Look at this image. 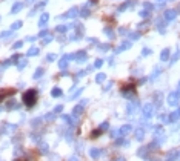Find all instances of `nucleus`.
Wrapping results in <instances>:
<instances>
[{"mask_svg": "<svg viewBox=\"0 0 180 161\" xmlns=\"http://www.w3.org/2000/svg\"><path fill=\"white\" fill-rule=\"evenodd\" d=\"M37 101V91L36 89H29L23 94V104H26L28 108H33Z\"/></svg>", "mask_w": 180, "mask_h": 161, "instance_id": "nucleus-1", "label": "nucleus"}, {"mask_svg": "<svg viewBox=\"0 0 180 161\" xmlns=\"http://www.w3.org/2000/svg\"><path fill=\"white\" fill-rule=\"evenodd\" d=\"M86 103H88V100H82L79 104H76L74 106V109H72V117L74 118H80L82 117V114H83V109H85V106H86Z\"/></svg>", "mask_w": 180, "mask_h": 161, "instance_id": "nucleus-2", "label": "nucleus"}, {"mask_svg": "<svg viewBox=\"0 0 180 161\" xmlns=\"http://www.w3.org/2000/svg\"><path fill=\"white\" fill-rule=\"evenodd\" d=\"M142 115H143L145 120H149V118L154 115V104H151V103L143 104V108H142Z\"/></svg>", "mask_w": 180, "mask_h": 161, "instance_id": "nucleus-3", "label": "nucleus"}, {"mask_svg": "<svg viewBox=\"0 0 180 161\" xmlns=\"http://www.w3.org/2000/svg\"><path fill=\"white\" fill-rule=\"evenodd\" d=\"M179 100H180L179 92H171V94H168V97H166V103H168L169 106H177V104H179Z\"/></svg>", "mask_w": 180, "mask_h": 161, "instance_id": "nucleus-4", "label": "nucleus"}, {"mask_svg": "<svg viewBox=\"0 0 180 161\" xmlns=\"http://www.w3.org/2000/svg\"><path fill=\"white\" fill-rule=\"evenodd\" d=\"M62 120L69 124V127H76L79 124V118H74L72 115H62Z\"/></svg>", "mask_w": 180, "mask_h": 161, "instance_id": "nucleus-5", "label": "nucleus"}, {"mask_svg": "<svg viewBox=\"0 0 180 161\" xmlns=\"http://www.w3.org/2000/svg\"><path fill=\"white\" fill-rule=\"evenodd\" d=\"M102 154H103V150H102V149H97V147H91V149H90V157L92 158V160L100 158V157H102Z\"/></svg>", "mask_w": 180, "mask_h": 161, "instance_id": "nucleus-6", "label": "nucleus"}, {"mask_svg": "<svg viewBox=\"0 0 180 161\" xmlns=\"http://www.w3.org/2000/svg\"><path fill=\"white\" fill-rule=\"evenodd\" d=\"M152 133H154L156 138H162V137H165V130H163L162 126H154V127H152Z\"/></svg>", "mask_w": 180, "mask_h": 161, "instance_id": "nucleus-7", "label": "nucleus"}, {"mask_svg": "<svg viewBox=\"0 0 180 161\" xmlns=\"http://www.w3.org/2000/svg\"><path fill=\"white\" fill-rule=\"evenodd\" d=\"M134 137L137 141H143V138H145V129L143 127H137L134 132Z\"/></svg>", "mask_w": 180, "mask_h": 161, "instance_id": "nucleus-8", "label": "nucleus"}, {"mask_svg": "<svg viewBox=\"0 0 180 161\" xmlns=\"http://www.w3.org/2000/svg\"><path fill=\"white\" fill-rule=\"evenodd\" d=\"M137 106H138V101H133V103H130V104L126 106V112H128V115H134L135 111H137Z\"/></svg>", "mask_w": 180, "mask_h": 161, "instance_id": "nucleus-9", "label": "nucleus"}, {"mask_svg": "<svg viewBox=\"0 0 180 161\" xmlns=\"http://www.w3.org/2000/svg\"><path fill=\"white\" fill-rule=\"evenodd\" d=\"M39 152H40L42 155H48V154H49V146H48L46 141H40V144H39Z\"/></svg>", "mask_w": 180, "mask_h": 161, "instance_id": "nucleus-10", "label": "nucleus"}, {"mask_svg": "<svg viewBox=\"0 0 180 161\" xmlns=\"http://www.w3.org/2000/svg\"><path fill=\"white\" fill-rule=\"evenodd\" d=\"M131 129H133V126H131V124H123V126L119 129V132H120V137H126V135L131 132Z\"/></svg>", "mask_w": 180, "mask_h": 161, "instance_id": "nucleus-11", "label": "nucleus"}, {"mask_svg": "<svg viewBox=\"0 0 180 161\" xmlns=\"http://www.w3.org/2000/svg\"><path fill=\"white\" fill-rule=\"evenodd\" d=\"M122 95L126 97V98H131V97L134 95V87H133V86H131V87H130V86H128V87H123V89H122Z\"/></svg>", "mask_w": 180, "mask_h": 161, "instance_id": "nucleus-12", "label": "nucleus"}, {"mask_svg": "<svg viewBox=\"0 0 180 161\" xmlns=\"http://www.w3.org/2000/svg\"><path fill=\"white\" fill-rule=\"evenodd\" d=\"M148 150H149V147L148 146H143V147H140L138 150H137V155L140 157V158H148Z\"/></svg>", "mask_w": 180, "mask_h": 161, "instance_id": "nucleus-13", "label": "nucleus"}, {"mask_svg": "<svg viewBox=\"0 0 180 161\" xmlns=\"http://www.w3.org/2000/svg\"><path fill=\"white\" fill-rule=\"evenodd\" d=\"M20 106H19V103L15 101V100H9L8 103H6V109L8 111H12V109H19Z\"/></svg>", "mask_w": 180, "mask_h": 161, "instance_id": "nucleus-14", "label": "nucleus"}, {"mask_svg": "<svg viewBox=\"0 0 180 161\" xmlns=\"http://www.w3.org/2000/svg\"><path fill=\"white\" fill-rule=\"evenodd\" d=\"M176 15H177V12H176V11H173V9H168V11L165 12V17H166V20H168V22L174 20V19H176Z\"/></svg>", "mask_w": 180, "mask_h": 161, "instance_id": "nucleus-15", "label": "nucleus"}, {"mask_svg": "<svg viewBox=\"0 0 180 161\" xmlns=\"http://www.w3.org/2000/svg\"><path fill=\"white\" fill-rule=\"evenodd\" d=\"M65 138H66V141H68V143H72V141H74V132H72V127H69V129L66 130Z\"/></svg>", "mask_w": 180, "mask_h": 161, "instance_id": "nucleus-16", "label": "nucleus"}, {"mask_svg": "<svg viewBox=\"0 0 180 161\" xmlns=\"http://www.w3.org/2000/svg\"><path fill=\"white\" fill-rule=\"evenodd\" d=\"M128 144H130V143H128L123 137H117V138H116V146H128Z\"/></svg>", "mask_w": 180, "mask_h": 161, "instance_id": "nucleus-17", "label": "nucleus"}, {"mask_svg": "<svg viewBox=\"0 0 180 161\" xmlns=\"http://www.w3.org/2000/svg\"><path fill=\"white\" fill-rule=\"evenodd\" d=\"M22 8H23V3H22V2H17V3H14V6H12L11 12H12V14H15V12H19Z\"/></svg>", "mask_w": 180, "mask_h": 161, "instance_id": "nucleus-18", "label": "nucleus"}, {"mask_svg": "<svg viewBox=\"0 0 180 161\" xmlns=\"http://www.w3.org/2000/svg\"><path fill=\"white\" fill-rule=\"evenodd\" d=\"M51 95H52L54 98H59V97H62V89H60V87H52V91H51Z\"/></svg>", "mask_w": 180, "mask_h": 161, "instance_id": "nucleus-19", "label": "nucleus"}, {"mask_svg": "<svg viewBox=\"0 0 180 161\" xmlns=\"http://www.w3.org/2000/svg\"><path fill=\"white\" fill-rule=\"evenodd\" d=\"M131 46V43L130 41H123V44H120L117 49H116V52H122V51H125V49H128Z\"/></svg>", "mask_w": 180, "mask_h": 161, "instance_id": "nucleus-20", "label": "nucleus"}, {"mask_svg": "<svg viewBox=\"0 0 180 161\" xmlns=\"http://www.w3.org/2000/svg\"><path fill=\"white\" fill-rule=\"evenodd\" d=\"M43 120L49 121V123H51V121H54V120H55V114H54V112H48L45 117H43Z\"/></svg>", "mask_w": 180, "mask_h": 161, "instance_id": "nucleus-21", "label": "nucleus"}, {"mask_svg": "<svg viewBox=\"0 0 180 161\" xmlns=\"http://www.w3.org/2000/svg\"><path fill=\"white\" fill-rule=\"evenodd\" d=\"M160 58H162V61H166V60L169 58V49H163V51H162Z\"/></svg>", "mask_w": 180, "mask_h": 161, "instance_id": "nucleus-22", "label": "nucleus"}, {"mask_svg": "<svg viewBox=\"0 0 180 161\" xmlns=\"http://www.w3.org/2000/svg\"><path fill=\"white\" fill-rule=\"evenodd\" d=\"M59 68H60V69H66V68H68V58H66V57L62 58V60L59 61Z\"/></svg>", "mask_w": 180, "mask_h": 161, "instance_id": "nucleus-23", "label": "nucleus"}, {"mask_svg": "<svg viewBox=\"0 0 180 161\" xmlns=\"http://www.w3.org/2000/svg\"><path fill=\"white\" fill-rule=\"evenodd\" d=\"M48 19H49V15H48V14H43V15L40 17V20H39V26H43V25H46Z\"/></svg>", "mask_w": 180, "mask_h": 161, "instance_id": "nucleus-24", "label": "nucleus"}, {"mask_svg": "<svg viewBox=\"0 0 180 161\" xmlns=\"http://www.w3.org/2000/svg\"><path fill=\"white\" fill-rule=\"evenodd\" d=\"M37 54H39V48H36V46H34V48H31V49L28 51V54H26V55L34 57V55H37Z\"/></svg>", "mask_w": 180, "mask_h": 161, "instance_id": "nucleus-25", "label": "nucleus"}, {"mask_svg": "<svg viewBox=\"0 0 180 161\" xmlns=\"http://www.w3.org/2000/svg\"><path fill=\"white\" fill-rule=\"evenodd\" d=\"M166 160H169V161L177 160V152H176V150H171V152L168 154V158H166Z\"/></svg>", "mask_w": 180, "mask_h": 161, "instance_id": "nucleus-26", "label": "nucleus"}, {"mask_svg": "<svg viewBox=\"0 0 180 161\" xmlns=\"http://www.w3.org/2000/svg\"><path fill=\"white\" fill-rule=\"evenodd\" d=\"M43 72H45V69H43V68H39V69L36 71V74H34V78H36V80L40 78V77L43 75Z\"/></svg>", "mask_w": 180, "mask_h": 161, "instance_id": "nucleus-27", "label": "nucleus"}, {"mask_svg": "<svg viewBox=\"0 0 180 161\" xmlns=\"http://www.w3.org/2000/svg\"><path fill=\"white\" fill-rule=\"evenodd\" d=\"M154 100H156L157 106H162V94H160V92H157V94L154 95Z\"/></svg>", "mask_w": 180, "mask_h": 161, "instance_id": "nucleus-28", "label": "nucleus"}, {"mask_svg": "<svg viewBox=\"0 0 180 161\" xmlns=\"http://www.w3.org/2000/svg\"><path fill=\"white\" fill-rule=\"evenodd\" d=\"M105 80H106V74H97V77H95L97 83H103Z\"/></svg>", "mask_w": 180, "mask_h": 161, "instance_id": "nucleus-29", "label": "nucleus"}, {"mask_svg": "<svg viewBox=\"0 0 180 161\" xmlns=\"http://www.w3.org/2000/svg\"><path fill=\"white\" fill-rule=\"evenodd\" d=\"M108 127H109V123L108 121H103L100 126H99V129L102 130V132H105V130H108Z\"/></svg>", "mask_w": 180, "mask_h": 161, "instance_id": "nucleus-30", "label": "nucleus"}, {"mask_svg": "<svg viewBox=\"0 0 180 161\" xmlns=\"http://www.w3.org/2000/svg\"><path fill=\"white\" fill-rule=\"evenodd\" d=\"M82 92H83V87H82V89H77V91H76V92H74V94L69 97V100H74V98H77V97H79Z\"/></svg>", "mask_w": 180, "mask_h": 161, "instance_id": "nucleus-31", "label": "nucleus"}, {"mask_svg": "<svg viewBox=\"0 0 180 161\" xmlns=\"http://www.w3.org/2000/svg\"><path fill=\"white\" fill-rule=\"evenodd\" d=\"M159 118H160V121H162V123H165V124H169V117H168L166 114H163V115H160Z\"/></svg>", "mask_w": 180, "mask_h": 161, "instance_id": "nucleus-32", "label": "nucleus"}, {"mask_svg": "<svg viewBox=\"0 0 180 161\" xmlns=\"http://www.w3.org/2000/svg\"><path fill=\"white\" fill-rule=\"evenodd\" d=\"M42 121H43V118H40V117H39V118H36V120L31 121V126H33V127H37V126H39Z\"/></svg>", "mask_w": 180, "mask_h": 161, "instance_id": "nucleus-33", "label": "nucleus"}, {"mask_svg": "<svg viewBox=\"0 0 180 161\" xmlns=\"http://www.w3.org/2000/svg\"><path fill=\"white\" fill-rule=\"evenodd\" d=\"M26 65H28V60H26V58H23V60H20V61H19V65H17V66H19V69H23Z\"/></svg>", "mask_w": 180, "mask_h": 161, "instance_id": "nucleus-34", "label": "nucleus"}, {"mask_svg": "<svg viewBox=\"0 0 180 161\" xmlns=\"http://www.w3.org/2000/svg\"><path fill=\"white\" fill-rule=\"evenodd\" d=\"M160 72H162V69H160V68H157V69H154V72L151 74V80H154V78H156V77H157V75L160 74Z\"/></svg>", "mask_w": 180, "mask_h": 161, "instance_id": "nucleus-35", "label": "nucleus"}, {"mask_svg": "<svg viewBox=\"0 0 180 161\" xmlns=\"http://www.w3.org/2000/svg\"><path fill=\"white\" fill-rule=\"evenodd\" d=\"M168 117H169V123H174V121H177V120H179V118H177V114H176V112L169 114Z\"/></svg>", "mask_w": 180, "mask_h": 161, "instance_id": "nucleus-36", "label": "nucleus"}, {"mask_svg": "<svg viewBox=\"0 0 180 161\" xmlns=\"http://www.w3.org/2000/svg\"><path fill=\"white\" fill-rule=\"evenodd\" d=\"M19 28H22V22H15V23H12V26H11V31H14V29H19Z\"/></svg>", "mask_w": 180, "mask_h": 161, "instance_id": "nucleus-37", "label": "nucleus"}, {"mask_svg": "<svg viewBox=\"0 0 180 161\" xmlns=\"http://www.w3.org/2000/svg\"><path fill=\"white\" fill-rule=\"evenodd\" d=\"M62 111H63V104H59V106H55V108H54V111H52V112H54V114H60Z\"/></svg>", "mask_w": 180, "mask_h": 161, "instance_id": "nucleus-38", "label": "nucleus"}, {"mask_svg": "<svg viewBox=\"0 0 180 161\" xmlns=\"http://www.w3.org/2000/svg\"><path fill=\"white\" fill-rule=\"evenodd\" d=\"M100 135H102V130H100V129L92 130V133H91V137H92V138H97V137H100Z\"/></svg>", "mask_w": 180, "mask_h": 161, "instance_id": "nucleus-39", "label": "nucleus"}, {"mask_svg": "<svg viewBox=\"0 0 180 161\" xmlns=\"http://www.w3.org/2000/svg\"><path fill=\"white\" fill-rule=\"evenodd\" d=\"M111 137H112V138H117V137H120V132H119V129H114V130H111Z\"/></svg>", "mask_w": 180, "mask_h": 161, "instance_id": "nucleus-40", "label": "nucleus"}, {"mask_svg": "<svg viewBox=\"0 0 180 161\" xmlns=\"http://www.w3.org/2000/svg\"><path fill=\"white\" fill-rule=\"evenodd\" d=\"M31 140H34V141H42L39 133H31Z\"/></svg>", "mask_w": 180, "mask_h": 161, "instance_id": "nucleus-41", "label": "nucleus"}, {"mask_svg": "<svg viewBox=\"0 0 180 161\" xmlns=\"http://www.w3.org/2000/svg\"><path fill=\"white\" fill-rule=\"evenodd\" d=\"M66 29H68L66 26H57V28H55V31H59V32H62V34L66 32Z\"/></svg>", "mask_w": 180, "mask_h": 161, "instance_id": "nucleus-42", "label": "nucleus"}, {"mask_svg": "<svg viewBox=\"0 0 180 161\" xmlns=\"http://www.w3.org/2000/svg\"><path fill=\"white\" fill-rule=\"evenodd\" d=\"M105 34H106L109 39H112V37H114V34H112V31H111L109 28H108V29H105Z\"/></svg>", "mask_w": 180, "mask_h": 161, "instance_id": "nucleus-43", "label": "nucleus"}, {"mask_svg": "<svg viewBox=\"0 0 180 161\" xmlns=\"http://www.w3.org/2000/svg\"><path fill=\"white\" fill-rule=\"evenodd\" d=\"M130 37H131L133 40H137V39L140 37V34H137V32H133V34H130Z\"/></svg>", "mask_w": 180, "mask_h": 161, "instance_id": "nucleus-44", "label": "nucleus"}, {"mask_svg": "<svg viewBox=\"0 0 180 161\" xmlns=\"http://www.w3.org/2000/svg\"><path fill=\"white\" fill-rule=\"evenodd\" d=\"M80 14H82V17H88V15H90V11H88V9H83Z\"/></svg>", "mask_w": 180, "mask_h": 161, "instance_id": "nucleus-45", "label": "nucleus"}, {"mask_svg": "<svg viewBox=\"0 0 180 161\" xmlns=\"http://www.w3.org/2000/svg\"><path fill=\"white\" fill-rule=\"evenodd\" d=\"M22 44H23L22 41H17V43H14V46H12V48H14V49H19V48H22Z\"/></svg>", "mask_w": 180, "mask_h": 161, "instance_id": "nucleus-46", "label": "nucleus"}, {"mask_svg": "<svg viewBox=\"0 0 180 161\" xmlns=\"http://www.w3.org/2000/svg\"><path fill=\"white\" fill-rule=\"evenodd\" d=\"M55 60V54H48V61H52Z\"/></svg>", "mask_w": 180, "mask_h": 161, "instance_id": "nucleus-47", "label": "nucleus"}, {"mask_svg": "<svg viewBox=\"0 0 180 161\" xmlns=\"http://www.w3.org/2000/svg\"><path fill=\"white\" fill-rule=\"evenodd\" d=\"M51 40H52V37H49V36H48L46 39H43V44H48V43H49Z\"/></svg>", "mask_w": 180, "mask_h": 161, "instance_id": "nucleus-48", "label": "nucleus"}, {"mask_svg": "<svg viewBox=\"0 0 180 161\" xmlns=\"http://www.w3.org/2000/svg\"><path fill=\"white\" fill-rule=\"evenodd\" d=\"M102 65H103V61H102V60H97V61H95V65H94V66H95V68H100V66H102Z\"/></svg>", "mask_w": 180, "mask_h": 161, "instance_id": "nucleus-49", "label": "nucleus"}, {"mask_svg": "<svg viewBox=\"0 0 180 161\" xmlns=\"http://www.w3.org/2000/svg\"><path fill=\"white\" fill-rule=\"evenodd\" d=\"M140 15H142V17H148L149 14H148V11H142V12H140Z\"/></svg>", "mask_w": 180, "mask_h": 161, "instance_id": "nucleus-50", "label": "nucleus"}, {"mask_svg": "<svg viewBox=\"0 0 180 161\" xmlns=\"http://www.w3.org/2000/svg\"><path fill=\"white\" fill-rule=\"evenodd\" d=\"M142 54H145V55H148V54H151V51L149 49H143V52Z\"/></svg>", "mask_w": 180, "mask_h": 161, "instance_id": "nucleus-51", "label": "nucleus"}, {"mask_svg": "<svg viewBox=\"0 0 180 161\" xmlns=\"http://www.w3.org/2000/svg\"><path fill=\"white\" fill-rule=\"evenodd\" d=\"M68 161H79L77 157H71V158H68Z\"/></svg>", "mask_w": 180, "mask_h": 161, "instance_id": "nucleus-52", "label": "nucleus"}, {"mask_svg": "<svg viewBox=\"0 0 180 161\" xmlns=\"http://www.w3.org/2000/svg\"><path fill=\"white\" fill-rule=\"evenodd\" d=\"M46 34H48V31L45 29V31H42V32H40V37H45Z\"/></svg>", "mask_w": 180, "mask_h": 161, "instance_id": "nucleus-53", "label": "nucleus"}, {"mask_svg": "<svg viewBox=\"0 0 180 161\" xmlns=\"http://www.w3.org/2000/svg\"><path fill=\"white\" fill-rule=\"evenodd\" d=\"M176 114H177V118H179V120H180V108H179V109H177V111H176Z\"/></svg>", "mask_w": 180, "mask_h": 161, "instance_id": "nucleus-54", "label": "nucleus"}, {"mask_svg": "<svg viewBox=\"0 0 180 161\" xmlns=\"http://www.w3.org/2000/svg\"><path fill=\"white\" fill-rule=\"evenodd\" d=\"M116 161H126V160H125L123 157H120V158H117V160H116Z\"/></svg>", "mask_w": 180, "mask_h": 161, "instance_id": "nucleus-55", "label": "nucleus"}, {"mask_svg": "<svg viewBox=\"0 0 180 161\" xmlns=\"http://www.w3.org/2000/svg\"><path fill=\"white\" fill-rule=\"evenodd\" d=\"M146 161H160V160H157V158H154V160H148V158H146Z\"/></svg>", "mask_w": 180, "mask_h": 161, "instance_id": "nucleus-56", "label": "nucleus"}, {"mask_svg": "<svg viewBox=\"0 0 180 161\" xmlns=\"http://www.w3.org/2000/svg\"><path fill=\"white\" fill-rule=\"evenodd\" d=\"M177 160L180 161V152H177Z\"/></svg>", "mask_w": 180, "mask_h": 161, "instance_id": "nucleus-57", "label": "nucleus"}, {"mask_svg": "<svg viewBox=\"0 0 180 161\" xmlns=\"http://www.w3.org/2000/svg\"><path fill=\"white\" fill-rule=\"evenodd\" d=\"M31 2H33V0H26V3H31Z\"/></svg>", "mask_w": 180, "mask_h": 161, "instance_id": "nucleus-58", "label": "nucleus"}, {"mask_svg": "<svg viewBox=\"0 0 180 161\" xmlns=\"http://www.w3.org/2000/svg\"><path fill=\"white\" fill-rule=\"evenodd\" d=\"M0 111H2V106H0Z\"/></svg>", "mask_w": 180, "mask_h": 161, "instance_id": "nucleus-59", "label": "nucleus"}, {"mask_svg": "<svg viewBox=\"0 0 180 161\" xmlns=\"http://www.w3.org/2000/svg\"><path fill=\"white\" fill-rule=\"evenodd\" d=\"M166 161H169V160H166Z\"/></svg>", "mask_w": 180, "mask_h": 161, "instance_id": "nucleus-60", "label": "nucleus"}]
</instances>
